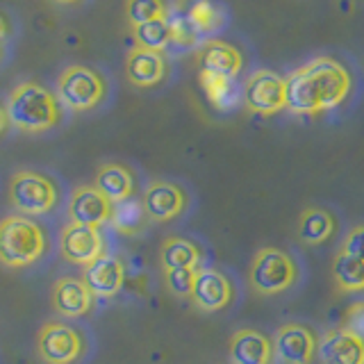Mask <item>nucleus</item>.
<instances>
[{"label":"nucleus","mask_w":364,"mask_h":364,"mask_svg":"<svg viewBox=\"0 0 364 364\" xmlns=\"http://www.w3.org/2000/svg\"><path fill=\"white\" fill-rule=\"evenodd\" d=\"M333 282L337 284L339 291L344 294H355V291H364V262L358 257L346 255L344 250L333 257Z\"/></svg>","instance_id":"23"},{"label":"nucleus","mask_w":364,"mask_h":364,"mask_svg":"<svg viewBox=\"0 0 364 364\" xmlns=\"http://www.w3.org/2000/svg\"><path fill=\"white\" fill-rule=\"evenodd\" d=\"M318 358L323 364H364V339L346 326L335 328L318 341Z\"/></svg>","instance_id":"14"},{"label":"nucleus","mask_w":364,"mask_h":364,"mask_svg":"<svg viewBox=\"0 0 364 364\" xmlns=\"http://www.w3.org/2000/svg\"><path fill=\"white\" fill-rule=\"evenodd\" d=\"M125 73L134 87H155L166 73V62L162 53L134 48L128 53V62H125Z\"/></svg>","instance_id":"19"},{"label":"nucleus","mask_w":364,"mask_h":364,"mask_svg":"<svg viewBox=\"0 0 364 364\" xmlns=\"http://www.w3.org/2000/svg\"><path fill=\"white\" fill-rule=\"evenodd\" d=\"M159 262H162L164 271L200 269L203 250L185 237H166L162 250H159Z\"/></svg>","instance_id":"21"},{"label":"nucleus","mask_w":364,"mask_h":364,"mask_svg":"<svg viewBox=\"0 0 364 364\" xmlns=\"http://www.w3.org/2000/svg\"><path fill=\"white\" fill-rule=\"evenodd\" d=\"M244 105L259 117H273L287 107V82L269 68L250 73L244 85Z\"/></svg>","instance_id":"8"},{"label":"nucleus","mask_w":364,"mask_h":364,"mask_svg":"<svg viewBox=\"0 0 364 364\" xmlns=\"http://www.w3.org/2000/svg\"><path fill=\"white\" fill-rule=\"evenodd\" d=\"M57 200V185L39 171H18L9 180V203L23 216H41L48 214Z\"/></svg>","instance_id":"5"},{"label":"nucleus","mask_w":364,"mask_h":364,"mask_svg":"<svg viewBox=\"0 0 364 364\" xmlns=\"http://www.w3.org/2000/svg\"><path fill=\"white\" fill-rule=\"evenodd\" d=\"M346 255L350 257H358L364 262V225H355L353 230L344 237V242H341V248Z\"/></svg>","instance_id":"31"},{"label":"nucleus","mask_w":364,"mask_h":364,"mask_svg":"<svg viewBox=\"0 0 364 364\" xmlns=\"http://www.w3.org/2000/svg\"><path fill=\"white\" fill-rule=\"evenodd\" d=\"M48 248L43 228L23 214H7L0 219V264L7 269H26L39 262Z\"/></svg>","instance_id":"2"},{"label":"nucleus","mask_w":364,"mask_h":364,"mask_svg":"<svg viewBox=\"0 0 364 364\" xmlns=\"http://www.w3.org/2000/svg\"><path fill=\"white\" fill-rule=\"evenodd\" d=\"M7 123H9V117H7V109H3L0 107V134L5 132V128H7Z\"/></svg>","instance_id":"33"},{"label":"nucleus","mask_w":364,"mask_h":364,"mask_svg":"<svg viewBox=\"0 0 364 364\" xmlns=\"http://www.w3.org/2000/svg\"><path fill=\"white\" fill-rule=\"evenodd\" d=\"M198 64H200V73H212V75L235 80L237 73L242 71L244 60H242V53H239L235 46L212 39L200 46Z\"/></svg>","instance_id":"18"},{"label":"nucleus","mask_w":364,"mask_h":364,"mask_svg":"<svg viewBox=\"0 0 364 364\" xmlns=\"http://www.w3.org/2000/svg\"><path fill=\"white\" fill-rule=\"evenodd\" d=\"M94 185L105 193L112 203H123L132 198V193H134V176L128 166L109 162L98 168Z\"/></svg>","instance_id":"20"},{"label":"nucleus","mask_w":364,"mask_h":364,"mask_svg":"<svg viewBox=\"0 0 364 364\" xmlns=\"http://www.w3.org/2000/svg\"><path fill=\"white\" fill-rule=\"evenodd\" d=\"M148 214L144 210V203L128 198L123 203H114V212H112V225L117 228L119 232L123 235H136L146 225Z\"/></svg>","instance_id":"26"},{"label":"nucleus","mask_w":364,"mask_h":364,"mask_svg":"<svg viewBox=\"0 0 364 364\" xmlns=\"http://www.w3.org/2000/svg\"><path fill=\"white\" fill-rule=\"evenodd\" d=\"M7 37V23H5V18L0 16V41H3Z\"/></svg>","instance_id":"34"},{"label":"nucleus","mask_w":364,"mask_h":364,"mask_svg":"<svg viewBox=\"0 0 364 364\" xmlns=\"http://www.w3.org/2000/svg\"><path fill=\"white\" fill-rule=\"evenodd\" d=\"M235 299V287L225 273L216 269H198L196 280H193L191 289V303L198 307L200 312H219L225 310Z\"/></svg>","instance_id":"12"},{"label":"nucleus","mask_w":364,"mask_h":364,"mask_svg":"<svg viewBox=\"0 0 364 364\" xmlns=\"http://www.w3.org/2000/svg\"><path fill=\"white\" fill-rule=\"evenodd\" d=\"M299 280V267L280 248H262L248 271V282L259 296H276L291 289Z\"/></svg>","instance_id":"4"},{"label":"nucleus","mask_w":364,"mask_h":364,"mask_svg":"<svg viewBox=\"0 0 364 364\" xmlns=\"http://www.w3.org/2000/svg\"><path fill=\"white\" fill-rule=\"evenodd\" d=\"M82 280L91 289V294L98 296V299H112V296L121 291L125 282V267L119 257L105 253L96 262H91L89 267H85Z\"/></svg>","instance_id":"17"},{"label":"nucleus","mask_w":364,"mask_h":364,"mask_svg":"<svg viewBox=\"0 0 364 364\" xmlns=\"http://www.w3.org/2000/svg\"><path fill=\"white\" fill-rule=\"evenodd\" d=\"M168 23H171V34H173V41L176 43L191 48V46H196L200 41V34L189 23L185 11H178V14H173V16L168 18Z\"/></svg>","instance_id":"30"},{"label":"nucleus","mask_w":364,"mask_h":364,"mask_svg":"<svg viewBox=\"0 0 364 364\" xmlns=\"http://www.w3.org/2000/svg\"><path fill=\"white\" fill-rule=\"evenodd\" d=\"M185 14L200 37L214 34L225 23V11L221 5H216L214 0H191L185 9Z\"/></svg>","instance_id":"24"},{"label":"nucleus","mask_w":364,"mask_h":364,"mask_svg":"<svg viewBox=\"0 0 364 364\" xmlns=\"http://www.w3.org/2000/svg\"><path fill=\"white\" fill-rule=\"evenodd\" d=\"M346 328H350L353 333L360 335L364 339V303H355L348 310V316H346Z\"/></svg>","instance_id":"32"},{"label":"nucleus","mask_w":364,"mask_h":364,"mask_svg":"<svg viewBox=\"0 0 364 364\" xmlns=\"http://www.w3.org/2000/svg\"><path fill=\"white\" fill-rule=\"evenodd\" d=\"M299 242L305 246H318L335 235V216L321 208H307L299 219Z\"/></svg>","instance_id":"22"},{"label":"nucleus","mask_w":364,"mask_h":364,"mask_svg":"<svg viewBox=\"0 0 364 364\" xmlns=\"http://www.w3.org/2000/svg\"><path fill=\"white\" fill-rule=\"evenodd\" d=\"M50 303L57 314H62L66 318H77L85 316L94 307V294H91L82 278L66 276L53 284Z\"/></svg>","instance_id":"15"},{"label":"nucleus","mask_w":364,"mask_h":364,"mask_svg":"<svg viewBox=\"0 0 364 364\" xmlns=\"http://www.w3.org/2000/svg\"><path fill=\"white\" fill-rule=\"evenodd\" d=\"M55 3H62V5H71V3H77V0H55Z\"/></svg>","instance_id":"35"},{"label":"nucleus","mask_w":364,"mask_h":364,"mask_svg":"<svg viewBox=\"0 0 364 364\" xmlns=\"http://www.w3.org/2000/svg\"><path fill=\"white\" fill-rule=\"evenodd\" d=\"M141 203H144L148 219L155 223H166L185 212L187 196L178 185H173V182L155 180L146 187Z\"/></svg>","instance_id":"13"},{"label":"nucleus","mask_w":364,"mask_h":364,"mask_svg":"<svg viewBox=\"0 0 364 364\" xmlns=\"http://www.w3.org/2000/svg\"><path fill=\"white\" fill-rule=\"evenodd\" d=\"M287 109L294 114H321L335 109L350 94V73L333 57H314L287 77Z\"/></svg>","instance_id":"1"},{"label":"nucleus","mask_w":364,"mask_h":364,"mask_svg":"<svg viewBox=\"0 0 364 364\" xmlns=\"http://www.w3.org/2000/svg\"><path fill=\"white\" fill-rule=\"evenodd\" d=\"M87 341L77 328L64 321H46L37 333V353L46 364H75L85 355Z\"/></svg>","instance_id":"7"},{"label":"nucleus","mask_w":364,"mask_h":364,"mask_svg":"<svg viewBox=\"0 0 364 364\" xmlns=\"http://www.w3.org/2000/svg\"><path fill=\"white\" fill-rule=\"evenodd\" d=\"M114 203L96 185H80L68 198V216L71 223L100 228L112 221Z\"/></svg>","instance_id":"11"},{"label":"nucleus","mask_w":364,"mask_h":364,"mask_svg":"<svg viewBox=\"0 0 364 364\" xmlns=\"http://www.w3.org/2000/svg\"><path fill=\"white\" fill-rule=\"evenodd\" d=\"M273 350L282 364H312L318 355V339L303 323H284L273 337Z\"/></svg>","instance_id":"9"},{"label":"nucleus","mask_w":364,"mask_h":364,"mask_svg":"<svg viewBox=\"0 0 364 364\" xmlns=\"http://www.w3.org/2000/svg\"><path fill=\"white\" fill-rule=\"evenodd\" d=\"M7 117L21 132H46L62 119L60 100L37 82H23L9 94Z\"/></svg>","instance_id":"3"},{"label":"nucleus","mask_w":364,"mask_h":364,"mask_svg":"<svg viewBox=\"0 0 364 364\" xmlns=\"http://www.w3.org/2000/svg\"><path fill=\"white\" fill-rule=\"evenodd\" d=\"M60 253L71 264L89 267L91 262L105 255V242L98 228L66 223L60 235Z\"/></svg>","instance_id":"10"},{"label":"nucleus","mask_w":364,"mask_h":364,"mask_svg":"<svg viewBox=\"0 0 364 364\" xmlns=\"http://www.w3.org/2000/svg\"><path fill=\"white\" fill-rule=\"evenodd\" d=\"M200 85L208 94L210 102L219 109H230L239 100V91L232 77H221L212 73H200Z\"/></svg>","instance_id":"27"},{"label":"nucleus","mask_w":364,"mask_h":364,"mask_svg":"<svg viewBox=\"0 0 364 364\" xmlns=\"http://www.w3.org/2000/svg\"><path fill=\"white\" fill-rule=\"evenodd\" d=\"M198 269H176V271H164V280L168 291L178 296V299H191L193 280H196Z\"/></svg>","instance_id":"29"},{"label":"nucleus","mask_w":364,"mask_h":364,"mask_svg":"<svg viewBox=\"0 0 364 364\" xmlns=\"http://www.w3.org/2000/svg\"><path fill=\"white\" fill-rule=\"evenodd\" d=\"M107 85L98 71L89 66L73 64L62 71L57 80V98L73 112H89L105 98Z\"/></svg>","instance_id":"6"},{"label":"nucleus","mask_w":364,"mask_h":364,"mask_svg":"<svg viewBox=\"0 0 364 364\" xmlns=\"http://www.w3.org/2000/svg\"><path fill=\"white\" fill-rule=\"evenodd\" d=\"M228 355L232 364H271L276 358L273 341L255 328H242L230 337Z\"/></svg>","instance_id":"16"},{"label":"nucleus","mask_w":364,"mask_h":364,"mask_svg":"<svg viewBox=\"0 0 364 364\" xmlns=\"http://www.w3.org/2000/svg\"><path fill=\"white\" fill-rule=\"evenodd\" d=\"M125 16H128L130 26H141L148 21L166 18L168 7L164 0H128L125 3Z\"/></svg>","instance_id":"28"},{"label":"nucleus","mask_w":364,"mask_h":364,"mask_svg":"<svg viewBox=\"0 0 364 364\" xmlns=\"http://www.w3.org/2000/svg\"><path fill=\"white\" fill-rule=\"evenodd\" d=\"M132 37H134L136 48H146V50L162 53L166 46L173 41L168 16L166 18H157V21L141 23V26H134L132 28Z\"/></svg>","instance_id":"25"}]
</instances>
